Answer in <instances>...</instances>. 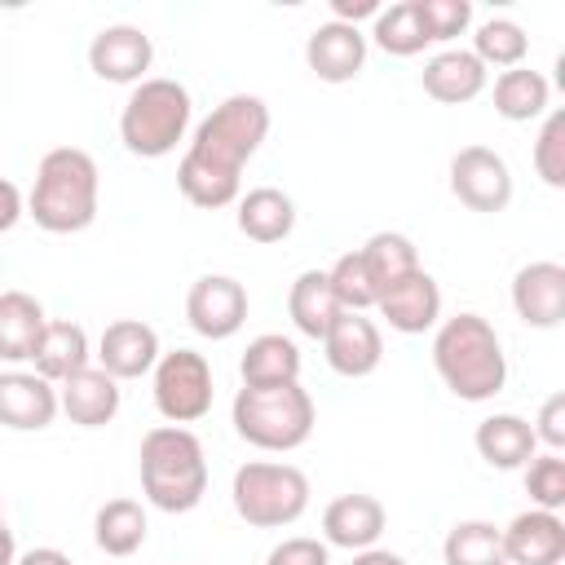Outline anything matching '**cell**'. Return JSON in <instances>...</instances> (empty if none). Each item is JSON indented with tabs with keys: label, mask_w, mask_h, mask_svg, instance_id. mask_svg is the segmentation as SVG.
Returning a JSON list of instances; mask_svg holds the SVG:
<instances>
[{
	"label": "cell",
	"mask_w": 565,
	"mask_h": 565,
	"mask_svg": "<svg viewBox=\"0 0 565 565\" xmlns=\"http://www.w3.org/2000/svg\"><path fill=\"white\" fill-rule=\"evenodd\" d=\"M472 446H477V455H481L490 468H499V472H516V468H525V463L539 455V441H534L530 419H521V415H512V411L486 415V419L477 424V433H472Z\"/></svg>",
	"instance_id": "603a6c76"
},
{
	"label": "cell",
	"mask_w": 565,
	"mask_h": 565,
	"mask_svg": "<svg viewBox=\"0 0 565 565\" xmlns=\"http://www.w3.org/2000/svg\"><path fill=\"white\" fill-rule=\"evenodd\" d=\"M230 419H234V433L256 446V450H274V455H287V450H300L318 424V411H313V397L309 388L296 384H269V388H238L234 393V406H230Z\"/></svg>",
	"instance_id": "8992f818"
},
{
	"label": "cell",
	"mask_w": 565,
	"mask_h": 565,
	"mask_svg": "<svg viewBox=\"0 0 565 565\" xmlns=\"http://www.w3.org/2000/svg\"><path fill=\"white\" fill-rule=\"evenodd\" d=\"M13 565H75L62 547H31V552H18Z\"/></svg>",
	"instance_id": "b9f144b4"
},
{
	"label": "cell",
	"mask_w": 565,
	"mask_h": 565,
	"mask_svg": "<svg viewBox=\"0 0 565 565\" xmlns=\"http://www.w3.org/2000/svg\"><path fill=\"white\" fill-rule=\"evenodd\" d=\"M388 525V512L375 494H340L322 508V539L327 547H344V552H366L380 543Z\"/></svg>",
	"instance_id": "ac0fdd59"
},
{
	"label": "cell",
	"mask_w": 565,
	"mask_h": 565,
	"mask_svg": "<svg viewBox=\"0 0 565 565\" xmlns=\"http://www.w3.org/2000/svg\"><path fill=\"white\" fill-rule=\"evenodd\" d=\"M380 13V0H331V22H344V26H358L362 18L375 22Z\"/></svg>",
	"instance_id": "60d3db41"
},
{
	"label": "cell",
	"mask_w": 565,
	"mask_h": 565,
	"mask_svg": "<svg viewBox=\"0 0 565 565\" xmlns=\"http://www.w3.org/2000/svg\"><path fill=\"white\" fill-rule=\"evenodd\" d=\"M154 62V44L141 26L115 22L88 40V71L106 84H141Z\"/></svg>",
	"instance_id": "8fae6325"
},
{
	"label": "cell",
	"mask_w": 565,
	"mask_h": 565,
	"mask_svg": "<svg viewBox=\"0 0 565 565\" xmlns=\"http://www.w3.org/2000/svg\"><path fill=\"white\" fill-rule=\"evenodd\" d=\"M305 66L322 79V84H349L362 75L366 66V35L362 26H344V22H318L305 40Z\"/></svg>",
	"instance_id": "9a60e30c"
},
{
	"label": "cell",
	"mask_w": 565,
	"mask_h": 565,
	"mask_svg": "<svg viewBox=\"0 0 565 565\" xmlns=\"http://www.w3.org/2000/svg\"><path fill=\"white\" fill-rule=\"evenodd\" d=\"M44 305L26 291H0V362H31L35 340L44 331Z\"/></svg>",
	"instance_id": "4316f807"
},
{
	"label": "cell",
	"mask_w": 565,
	"mask_h": 565,
	"mask_svg": "<svg viewBox=\"0 0 565 565\" xmlns=\"http://www.w3.org/2000/svg\"><path fill=\"white\" fill-rule=\"evenodd\" d=\"M415 4H419L428 44L459 40V35L472 26V4H468V0H415Z\"/></svg>",
	"instance_id": "8d00e7d4"
},
{
	"label": "cell",
	"mask_w": 565,
	"mask_h": 565,
	"mask_svg": "<svg viewBox=\"0 0 565 565\" xmlns=\"http://www.w3.org/2000/svg\"><path fill=\"white\" fill-rule=\"evenodd\" d=\"M287 313H291V327L309 340H322L331 331V322L344 313L331 282H327V269H305L296 274L291 291H287Z\"/></svg>",
	"instance_id": "484cf974"
},
{
	"label": "cell",
	"mask_w": 565,
	"mask_h": 565,
	"mask_svg": "<svg viewBox=\"0 0 565 565\" xmlns=\"http://www.w3.org/2000/svg\"><path fill=\"white\" fill-rule=\"evenodd\" d=\"M433 366L459 402H490L508 384V353L499 331L481 313H455L437 322Z\"/></svg>",
	"instance_id": "7a4b0ae2"
},
{
	"label": "cell",
	"mask_w": 565,
	"mask_h": 565,
	"mask_svg": "<svg viewBox=\"0 0 565 565\" xmlns=\"http://www.w3.org/2000/svg\"><path fill=\"white\" fill-rule=\"evenodd\" d=\"M159 331L150 327V322H141V318H115L106 331H102V340H97V366L110 375V380H141V375H150L154 371V362H159Z\"/></svg>",
	"instance_id": "4fadbf2b"
},
{
	"label": "cell",
	"mask_w": 565,
	"mask_h": 565,
	"mask_svg": "<svg viewBox=\"0 0 565 565\" xmlns=\"http://www.w3.org/2000/svg\"><path fill=\"white\" fill-rule=\"evenodd\" d=\"M22 216H26V199H22V190H18L13 181L0 177V234H9Z\"/></svg>",
	"instance_id": "ab89813d"
},
{
	"label": "cell",
	"mask_w": 565,
	"mask_h": 565,
	"mask_svg": "<svg viewBox=\"0 0 565 565\" xmlns=\"http://www.w3.org/2000/svg\"><path fill=\"white\" fill-rule=\"evenodd\" d=\"M371 40L388 53V57H415L428 49V31H424V18H419V4L415 0H402V4H388L375 13L371 22Z\"/></svg>",
	"instance_id": "1f68e13d"
},
{
	"label": "cell",
	"mask_w": 565,
	"mask_h": 565,
	"mask_svg": "<svg viewBox=\"0 0 565 565\" xmlns=\"http://www.w3.org/2000/svg\"><path fill=\"white\" fill-rule=\"evenodd\" d=\"M57 419V384L35 371H0V428L40 433Z\"/></svg>",
	"instance_id": "e0dca14e"
},
{
	"label": "cell",
	"mask_w": 565,
	"mask_h": 565,
	"mask_svg": "<svg viewBox=\"0 0 565 565\" xmlns=\"http://www.w3.org/2000/svg\"><path fill=\"white\" fill-rule=\"evenodd\" d=\"M486 71L499 66V71H512V66H525V53H530V35L521 22L512 18H486L472 35V49H468Z\"/></svg>",
	"instance_id": "d6a6232c"
},
{
	"label": "cell",
	"mask_w": 565,
	"mask_h": 565,
	"mask_svg": "<svg viewBox=\"0 0 565 565\" xmlns=\"http://www.w3.org/2000/svg\"><path fill=\"white\" fill-rule=\"evenodd\" d=\"M353 565H411V561L388 547H366V552H353Z\"/></svg>",
	"instance_id": "7bdbcfd3"
},
{
	"label": "cell",
	"mask_w": 565,
	"mask_h": 565,
	"mask_svg": "<svg viewBox=\"0 0 565 565\" xmlns=\"http://www.w3.org/2000/svg\"><path fill=\"white\" fill-rule=\"evenodd\" d=\"M265 137H269V106L256 93L225 97L221 106H212L207 119H199L177 163V190L203 212H221L238 203L243 163L260 150Z\"/></svg>",
	"instance_id": "6da1fadb"
},
{
	"label": "cell",
	"mask_w": 565,
	"mask_h": 565,
	"mask_svg": "<svg viewBox=\"0 0 565 565\" xmlns=\"http://www.w3.org/2000/svg\"><path fill=\"white\" fill-rule=\"evenodd\" d=\"M0 525H4V503H0Z\"/></svg>",
	"instance_id": "f6af8a7d"
},
{
	"label": "cell",
	"mask_w": 565,
	"mask_h": 565,
	"mask_svg": "<svg viewBox=\"0 0 565 565\" xmlns=\"http://www.w3.org/2000/svg\"><path fill=\"white\" fill-rule=\"evenodd\" d=\"M530 428H534V441H543L547 450H561V446H565V393L543 397L539 419H534Z\"/></svg>",
	"instance_id": "f35d334b"
},
{
	"label": "cell",
	"mask_w": 565,
	"mask_h": 565,
	"mask_svg": "<svg viewBox=\"0 0 565 565\" xmlns=\"http://www.w3.org/2000/svg\"><path fill=\"white\" fill-rule=\"evenodd\" d=\"M119 380H110L102 366H84L57 384V411L79 428H106L119 415Z\"/></svg>",
	"instance_id": "ffe728a7"
},
{
	"label": "cell",
	"mask_w": 565,
	"mask_h": 565,
	"mask_svg": "<svg viewBox=\"0 0 565 565\" xmlns=\"http://www.w3.org/2000/svg\"><path fill=\"white\" fill-rule=\"evenodd\" d=\"M512 309L525 327L552 331L565 322V265L561 260H530L512 274Z\"/></svg>",
	"instance_id": "7c38bea8"
},
{
	"label": "cell",
	"mask_w": 565,
	"mask_h": 565,
	"mask_svg": "<svg viewBox=\"0 0 565 565\" xmlns=\"http://www.w3.org/2000/svg\"><path fill=\"white\" fill-rule=\"evenodd\" d=\"M265 565H331V547L318 543V539H282Z\"/></svg>",
	"instance_id": "74e56055"
},
{
	"label": "cell",
	"mask_w": 565,
	"mask_h": 565,
	"mask_svg": "<svg viewBox=\"0 0 565 565\" xmlns=\"http://www.w3.org/2000/svg\"><path fill=\"white\" fill-rule=\"evenodd\" d=\"M327 282H331L340 309H349V313H366V309H375V296H380V291H375V282H371V269H366L362 252H344V256H335V265L327 269Z\"/></svg>",
	"instance_id": "836d02e7"
},
{
	"label": "cell",
	"mask_w": 565,
	"mask_h": 565,
	"mask_svg": "<svg viewBox=\"0 0 565 565\" xmlns=\"http://www.w3.org/2000/svg\"><path fill=\"white\" fill-rule=\"evenodd\" d=\"M190 119H194L190 88L177 79L150 75V79L132 84V93L119 110V141L137 159H163L185 141Z\"/></svg>",
	"instance_id": "5b68a950"
},
{
	"label": "cell",
	"mask_w": 565,
	"mask_h": 565,
	"mask_svg": "<svg viewBox=\"0 0 565 565\" xmlns=\"http://www.w3.org/2000/svg\"><path fill=\"white\" fill-rule=\"evenodd\" d=\"M102 203V172L88 150L79 146H57L40 159L35 185L26 194V216L44 234H79L97 221Z\"/></svg>",
	"instance_id": "3957f363"
},
{
	"label": "cell",
	"mask_w": 565,
	"mask_h": 565,
	"mask_svg": "<svg viewBox=\"0 0 565 565\" xmlns=\"http://www.w3.org/2000/svg\"><path fill=\"white\" fill-rule=\"evenodd\" d=\"M0 269H4V265H0Z\"/></svg>",
	"instance_id": "bcb514c9"
},
{
	"label": "cell",
	"mask_w": 565,
	"mask_h": 565,
	"mask_svg": "<svg viewBox=\"0 0 565 565\" xmlns=\"http://www.w3.org/2000/svg\"><path fill=\"white\" fill-rule=\"evenodd\" d=\"M358 252H362V260H366V269H371L375 291H384V287L402 282L406 274L424 269V265H419V247H415L406 234H397V230H380V234H371Z\"/></svg>",
	"instance_id": "4dcf8cb0"
},
{
	"label": "cell",
	"mask_w": 565,
	"mask_h": 565,
	"mask_svg": "<svg viewBox=\"0 0 565 565\" xmlns=\"http://www.w3.org/2000/svg\"><path fill=\"white\" fill-rule=\"evenodd\" d=\"M534 172L543 177V185L565 190V110H547L534 137Z\"/></svg>",
	"instance_id": "d590c367"
},
{
	"label": "cell",
	"mask_w": 565,
	"mask_h": 565,
	"mask_svg": "<svg viewBox=\"0 0 565 565\" xmlns=\"http://www.w3.org/2000/svg\"><path fill=\"white\" fill-rule=\"evenodd\" d=\"M234 512L256 530H282L296 525L309 508V477L296 463L274 459H247L230 481Z\"/></svg>",
	"instance_id": "52a82bcc"
},
{
	"label": "cell",
	"mask_w": 565,
	"mask_h": 565,
	"mask_svg": "<svg viewBox=\"0 0 565 565\" xmlns=\"http://www.w3.org/2000/svg\"><path fill=\"white\" fill-rule=\"evenodd\" d=\"M18 561V543H13V530L0 525V565H13Z\"/></svg>",
	"instance_id": "ee69618b"
},
{
	"label": "cell",
	"mask_w": 565,
	"mask_h": 565,
	"mask_svg": "<svg viewBox=\"0 0 565 565\" xmlns=\"http://www.w3.org/2000/svg\"><path fill=\"white\" fill-rule=\"evenodd\" d=\"M375 309H380V318H384L393 331H402V335H424V331H433V327L441 322V287H437V278H433L428 269H415V274H406L402 282L384 287V291L375 296Z\"/></svg>",
	"instance_id": "5bb4252c"
},
{
	"label": "cell",
	"mask_w": 565,
	"mask_h": 565,
	"mask_svg": "<svg viewBox=\"0 0 565 565\" xmlns=\"http://www.w3.org/2000/svg\"><path fill=\"white\" fill-rule=\"evenodd\" d=\"M327 349V366L344 380H366L380 362H384V335L366 313H340L331 322V331L322 335Z\"/></svg>",
	"instance_id": "2e32d148"
},
{
	"label": "cell",
	"mask_w": 565,
	"mask_h": 565,
	"mask_svg": "<svg viewBox=\"0 0 565 565\" xmlns=\"http://www.w3.org/2000/svg\"><path fill=\"white\" fill-rule=\"evenodd\" d=\"M141 494L159 512H194L207 494V455L203 441L181 424H159L141 437L137 450Z\"/></svg>",
	"instance_id": "277c9868"
},
{
	"label": "cell",
	"mask_w": 565,
	"mask_h": 565,
	"mask_svg": "<svg viewBox=\"0 0 565 565\" xmlns=\"http://www.w3.org/2000/svg\"><path fill=\"white\" fill-rule=\"evenodd\" d=\"M503 556L508 565H561L565 561V521L561 512H516L503 525Z\"/></svg>",
	"instance_id": "d6986e66"
},
{
	"label": "cell",
	"mask_w": 565,
	"mask_h": 565,
	"mask_svg": "<svg viewBox=\"0 0 565 565\" xmlns=\"http://www.w3.org/2000/svg\"><path fill=\"white\" fill-rule=\"evenodd\" d=\"M150 534V521H146V508L137 499H106L93 516V543L106 552V556H132L141 552Z\"/></svg>",
	"instance_id": "83f0119b"
},
{
	"label": "cell",
	"mask_w": 565,
	"mask_h": 565,
	"mask_svg": "<svg viewBox=\"0 0 565 565\" xmlns=\"http://www.w3.org/2000/svg\"><path fill=\"white\" fill-rule=\"evenodd\" d=\"M150 393H154V411L168 424H199L212 411L216 384H212V362L194 349H168L159 353L154 371H150Z\"/></svg>",
	"instance_id": "ba28073f"
},
{
	"label": "cell",
	"mask_w": 565,
	"mask_h": 565,
	"mask_svg": "<svg viewBox=\"0 0 565 565\" xmlns=\"http://www.w3.org/2000/svg\"><path fill=\"white\" fill-rule=\"evenodd\" d=\"M450 194L468 212H503L512 203V168L490 146H463L450 159Z\"/></svg>",
	"instance_id": "9c48e42d"
},
{
	"label": "cell",
	"mask_w": 565,
	"mask_h": 565,
	"mask_svg": "<svg viewBox=\"0 0 565 565\" xmlns=\"http://www.w3.org/2000/svg\"><path fill=\"white\" fill-rule=\"evenodd\" d=\"M31 366H35V375H44L49 384H62V380H71L75 371L93 366L88 331H84L79 322L49 318V322H44V331H40V340H35Z\"/></svg>",
	"instance_id": "7402d4cb"
},
{
	"label": "cell",
	"mask_w": 565,
	"mask_h": 565,
	"mask_svg": "<svg viewBox=\"0 0 565 565\" xmlns=\"http://www.w3.org/2000/svg\"><path fill=\"white\" fill-rule=\"evenodd\" d=\"M441 561L446 565H508L503 556V530L494 521H455L441 539Z\"/></svg>",
	"instance_id": "f546056e"
},
{
	"label": "cell",
	"mask_w": 565,
	"mask_h": 565,
	"mask_svg": "<svg viewBox=\"0 0 565 565\" xmlns=\"http://www.w3.org/2000/svg\"><path fill=\"white\" fill-rule=\"evenodd\" d=\"M486 75H490V71H486L468 49H446V53H433V57L424 62L419 84H424V93H428L433 102H441V106H463V102H472V97L486 93Z\"/></svg>",
	"instance_id": "44dd1931"
},
{
	"label": "cell",
	"mask_w": 565,
	"mask_h": 565,
	"mask_svg": "<svg viewBox=\"0 0 565 565\" xmlns=\"http://www.w3.org/2000/svg\"><path fill=\"white\" fill-rule=\"evenodd\" d=\"M547 102H552V84H547L534 66L499 71V79H494V110H499L508 124L543 119V115H547Z\"/></svg>",
	"instance_id": "f1b7e54d"
},
{
	"label": "cell",
	"mask_w": 565,
	"mask_h": 565,
	"mask_svg": "<svg viewBox=\"0 0 565 565\" xmlns=\"http://www.w3.org/2000/svg\"><path fill=\"white\" fill-rule=\"evenodd\" d=\"M521 481H525V494H530L534 508H543V512H561L565 508V459H561V450L534 455L521 468Z\"/></svg>",
	"instance_id": "e575fe53"
},
{
	"label": "cell",
	"mask_w": 565,
	"mask_h": 565,
	"mask_svg": "<svg viewBox=\"0 0 565 565\" xmlns=\"http://www.w3.org/2000/svg\"><path fill=\"white\" fill-rule=\"evenodd\" d=\"M234 221H238V234L243 238L269 247V243L291 238V230H296V203H291V194H282L274 185H256V190L238 194Z\"/></svg>",
	"instance_id": "cb8c5ba5"
},
{
	"label": "cell",
	"mask_w": 565,
	"mask_h": 565,
	"mask_svg": "<svg viewBox=\"0 0 565 565\" xmlns=\"http://www.w3.org/2000/svg\"><path fill=\"white\" fill-rule=\"evenodd\" d=\"M185 322L203 340H230L247 322V287L230 274H203L185 291Z\"/></svg>",
	"instance_id": "30bf717a"
},
{
	"label": "cell",
	"mask_w": 565,
	"mask_h": 565,
	"mask_svg": "<svg viewBox=\"0 0 565 565\" xmlns=\"http://www.w3.org/2000/svg\"><path fill=\"white\" fill-rule=\"evenodd\" d=\"M238 375L247 388H269V384H296L300 380V349L291 335L265 331L256 340H247L243 358H238Z\"/></svg>",
	"instance_id": "d4e9b609"
}]
</instances>
